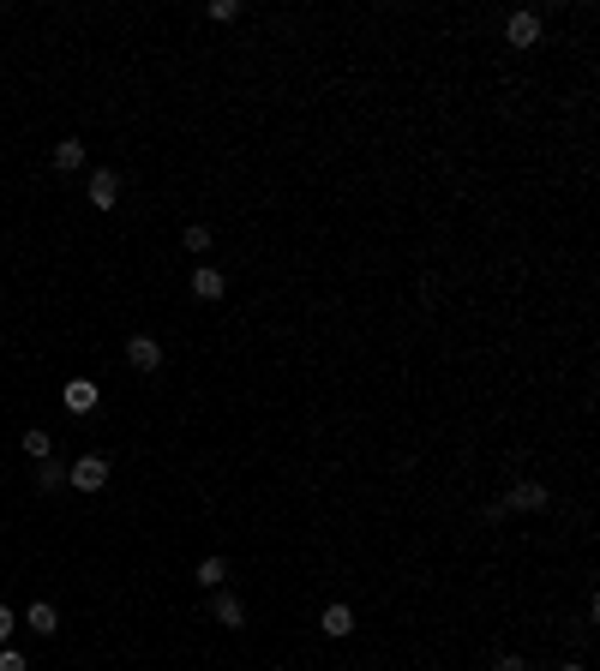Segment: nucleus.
I'll return each instance as SVG.
<instances>
[{
	"label": "nucleus",
	"instance_id": "1a4fd4ad",
	"mask_svg": "<svg viewBox=\"0 0 600 671\" xmlns=\"http://www.w3.org/2000/svg\"><path fill=\"white\" fill-rule=\"evenodd\" d=\"M193 294H199V300H222V294H228V282H222V270H210V264H204L199 276H193Z\"/></svg>",
	"mask_w": 600,
	"mask_h": 671
},
{
	"label": "nucleus",
	"instance_id": "2eb2a0df",
	"mask_svg": "<svg viewBox=\"0 0 600 671\" xmlns=\"http://www.w3.org/2000/svg\"><path fill=\"white\" fill-rule=\"evenodd\" d=\"M48 450H55V444H48V432H24V455H37V462H48Z\"/></svg>",
	"mask_w": 600,
	"mask_h": 671
},
{
	"label": "nucleus",
	"instance_id": "f3484780",
	"mask_svg": "<svg viewBox=\"0 0 600 671\" xmlns=\"http://www.w3.org/2000/svg\"><path fill=\"white\" fill-rule=\"evenodd\" d=\"M0 671H30V666H24V653L6 648V653H0Z\"/></svg>",
	"mask_w": 600,
	"mask_h": 671
},
{
	"label": "nucleus",
	"instance_id": "f8f14e48",
	"mask_svg": "<svg viewBox=\"0 0 600 671\" xmlns=\"http://www.w3.org/2000/svg\"><path fill=\"white\" fill-rule=\"evenodd\" d=\"M37 486H42V492H55V486H66V468H60L55 455H48V462H37Z\"/></svg>",
	"mask_w": 600,
	"mask_h": 671
},
{
	"label": "nucleus",
	"instance_id": "39448f33",
	"mask_svg": "<svg viewBox=\"0 0 600 671\" xmlns=\"http://www.w3.org/2000/svg\"><path fill=\"white\" fill-rule=\"evenodd\" d=\"M60 402H66V408H73V414H90V408H97V402H102V390H97V384H90V378H73V384H66V395H60Z\"/></svg>",
	"mask_w": 600,
	"mask_h": 671
},
{
	"label": "nucleus",
	"instance_id": "9b49d317",
	"mask_svg": "<svg viewBox=\"0 0 600 671\" xmlns=\"http://www.w3.org/2000/svg\"><path fill=\"white\" fill-rule=\"evenodd\" d=\"M355 630V612L348 606H324V635H348Z\"/></svg>",
	"mask_w": 600,
	"mask_h": 671
},
{
	"label": "nucleus",
	"instance_id": "a211bd4d",
	"mask_svg": "<svg viewBox=\"0 0 600 671\" xmlns=\"http://www.w3.org/2000/svg\"><path fill=\"white\" fill-rule=\"evenodd\" d=\"M13 624H19V617H13L6 606H0V648H6V635H13Z\"/></svg>",
	"mask_w": 600,
	"mask_h": 671
},
{
	"label": "nucleus",
	"instance_id": "20e7f679",
	"mask_svg": "<svg viewBox=\"0 0 600 671\" xmlns=\"http://www.w3.org/2000/svg\"><path fill=\"white\" fill-rule=\"evenodd\" d=\"M115 198H120V174L115 168H97V174H90V204H97V210H115Z\"/></svg>",
	"mask_w": 600,
	"mask_h": 671
},
{
	"label": "nucleus",
	"instance_id": "dca6fc26",
	"mask_svg": "<svg viewBox=\"0 0 600 671\" xmlns=\"http://www.w3.org/2000/svg\"><path fill=\"white\" fill-rule=\"evenodd\" d=\"M210 19H217V24L240 19V0H210Z\"/></svg>",
	"mask_w": 600,
	"mask_h": 671
},
{
	"label": "nucleus",
	"instance_id": "aec40b11",
	"mask_svg": "<svg viewBox=\"0 0 600 671\" xmlns=\"http://www.w3.org/2000/svg\"><path fill=\"white\" fill-rule=\"evenodd\" d=\"M559 671H582V666H559Z\"/></svg>",
	"mask_w": 600,
	"mask_h": 671
},
{
	"label": "nucleus",
	"instance_id": "f257e3e1",
	"mask_svg": "<svg viewBox=\"0 0 600 671\" xmlns=\"http://www.w3.org/2000/svg\"><path fill=\"white\" fill-rule=\"evenodd\" d=\"M66 486H79V492H102V486H108V462H102V455H79V462L66 468Z\"/></svg>",
	"mask_w": 600,
	"mask_h": 671
},
{
	"label": "nucleus",
	"instance_id": "9d476101",
	"mask_svg": "<svg viewBox=\"0 0 600 671\" xmlns=\"http://www.w3.org/2000/svg\"><path fill=\"white\" fill-rule=\"evenodd\" d=\"M24 624H30V630H37V635H55V630H60V617H55V606H48V599H37Z\"/></svg>",
	"mask_w": 600,
	"mask_h": 671
},
{
	"label": "nucleus",
	"instance_id": "7ed1b4c3",
	"mask_svg": "<svg viewBox=\"0 0 600 671\" xmlns=\"http://www.w3.org/2000/svg\"><path fill=\"white\" fill-rule=\"evenodd\" d=\"M126 360H133L139 372H157V366H162V348H157V336H126Z\"/></svg>",
	"mask_w": 600,
	"mask_h": 671
},
{
	"label": "nucleus",
	"instance_id": "f03ea898",
	"mask_svg": "<svg viewBox=\"0 0 600 671\" xmlns=\"http://www.w3.org/2000/svg\"><path fill=\"white\" fill-rule=\"evenodd\" d=\"M504 42H510V48H535L540 42V19L535 13H510V19H504Z\"/></svg>",
	"mask_w": 600,
	"mask_h": 671
},
{
	"label": "nucleus",
	"instance_id": "6ab92c4d",
	"mask_svg": "<svg viewBox=\"0 0 600 671\" xmlns=\"http://www.w3.org/2000/svg\"><path fill=\"white\" fill-rule=\"evenodd\" d=\"M493 671H528V666H522L517 653H504V659H499V666H493Z\"/></svg>",
	"mask_w": 600,
	"mask_h": 671
},
{
	"label": "nucleus",
	"instance_id": "0eeeda50",
	"mask_svg": "<svg viewBox=\"0 0 600 671\" xmlns=\"http://www.w3.org/2000/svg\"><path fill=\"white\" fill-rule=\"evenodd\" d=\"M55 168H60V174H79V168H84V144L79 139H60L55 144Z\"/></svg>",
	"mask_w": 600,
	"mask_h": 671
},
{
	"label": "nucleus",
	"instance_id": "423d86ee",
	"mask_svg": "<svg viewBox=\"0 0 600 671\" xmlns=\"http://www.w3.org/2000/svg\"><path fill=\"white\" fill-rule=\"evenodd\" d=\"M499 510H546V486H535V480H522L517 492L504 497Z\"/></svg>",
	"mask_w": 600,
	"mask_h": 671
},
{
	"label": "nucleus",
	"instance_id": "6e6552de",
	"mask_svg": "<svg viewBox=\"0 0 600 671\" xmlns=\"http://www.w3.org/2000/svg\"><path fill=\"white\" fill-rule=\"evenodd\" d=\"M210 612H217V624H228V630H240V624H246L240 599H235V593H222V588H217V599H210Z\"/></svg>",
	"mask_w": 600,
	"mask_h": 671
},
{
	"label": "nucleus",
	"instance_id": "4468645a",
	"mask_svg": "<svg viewBox=\"0 0 600 671\" xmlns=\"http://www.w3.org/2000/svg\"><path fill=\"white\" fill-rule=\"evenodd\" d=\"M180 246H186V252H210V246H217V240H210V228H204V222H193V228H186V240H180Z\"/></svg>",
	"mask_w": 600,
	"mask_h": 671
},
{
	"label": "nucleus",
	"instance_id": "ddd939ff",
	"mask_svg": "<svg viewBox=\"0 0 600 671\" xmlns=\"http://www.w3.org/2000/svg\"><path fill=\"white\" fill-rule=\"evenodd\" d=\"M199 582H204L210 593H217L222 582H228V564H222V557H204V564H199Z\"/></svg>",
	"mask_w": 600,
	"mask_h": 671
}]
</instances>
